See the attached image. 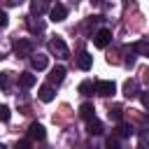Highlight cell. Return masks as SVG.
<instances>
[{
  "label": "cell",
  "mask_w": 149,
  "mask_h": 149,
  "mask_svg": "<svg viewBox=\"0 0 149 149\" xmlns=\"http://www.w3.org/2000/svg\"><path fill=\"white\" fill-rule=\"evenodd\" d=\"M47 9H51V7H49V0H30V12H33V14L40 16V14H44Z\"/></svg>",
  "instance_id": "obj_10"
},
{
  "label": "cell",
  "mask_w": 149,
  "mask_h": 149,
  "mask_svg": "<svg viewBox=\"0 0 149 149\" xmlns=\"http://www.w3.org/2000/svg\"><path fill=\"white\" fill-rule=\"evenodd\" d=\"M109 42H112V30H109V28H100V30L93 33V44H95L98 49H105Z\"/></svg>",
  "instance_id": "obj_3"
},
{
  "label": "cell",
  "mask_w": 149,
  "mask_h": 149,
  "mask_svg": "<svg viewBox=\"0 0 149 149\" xmlns=\"http://www.w3.org/2000/svg\"><path fill=\"white\" fill-rule=\"evenodd\" d=\"M93 149H98V147H93Z\"/></svg>",
  "instance_id": "obj_30"
},
{
  "label": "cell",
  "mask_w": 149,
  "mask_h": 149,
  "mask_svg": "<svg viewBox=\"0 0 149 149\" xmlns=\"http://www.w3.org/2000/svg\"><path fill=\"white\" fill-rule=\"evenodd\" d=\"M9 86H12V72H0V88L9 91Z\"/></svg>",
  "instance_id": "obj_18"
},
{
  "label": "cell",
  "mask_w": 149,
  "mask_h": 149,
  "mask_svg": "<svg viewBox=\"0 0 149 149\" xmlns=\"http://www.w3.org/2000/svg\"><path fill=\"white\" fill-rule=\"evenodd\" d=\"M49 51H51L56 58H68V56H70V49H68V44H65L63 37H54V40H49Z\"/></svg>",
  "instance_id": "obj_1"
},
{
  "label": "cell",
  "mask_w": 149,
  "mask_h": 149,
  "mask_svg": "<svg viewBox=\"0 0 149 149\" xmlns=\"http://www.w3.org/2000/svg\"><path fill=\"white\" fill-rule=\"evenodd\" d=\"M7 23H9V19H7V12H2V9H0V28H5Z\"/></svg>",
  "instance_id": "obj_26"
},
{
  "label": "cell",
  "mask_w": 149,
  "mask_h": 149,
  "mask_svg": "<svg viewBox=\"0 0 149 149\" xmlns=\"http://www.w3.org/2000/svg\"><path fill=\"white\" fill-rule=\"evenodd\" d=\"M35 74H30V72H21L19 74V84L23 86V88H30V86H35Z\"/></svg>",
  "instance_id": "obj_14"
},
{
  "label": "cell",
  "mask_w": 149,
  "mask_h": 149,
  "mask_svg": "<svg viewBox=\"0 0 149 149\" xmlns=\"http://www.w3.org/2000/svg\"><path fill=\"white\" fill-rule=\"evenodd\" d=\"M116 135H119V137H130V135H133V128H130L128 123L119 121V126H116Z\"/></svg>",
  "instance_id": "obj_16"
},
{
  "label": "cell",
  "mask_w": 149,
  "mask_h": 149,
  "mask_svg": "<svg viewBox=\"0 0 149 149\" xmlns=\"http://www.w3.org/2000/svg\"><path fill=\"white\" fill-rule=\"evenodd\" d=\"M91 2H102V0H91Z\"/></svg>",
  "instance_id": "obj_29"
},
{
  "label": "cell",
  "mask_w": 149,
  "mask_h": 149,
  "mask_svg": "<svg viewBox=\"0 0 149 149\" xmlns=\"http://www.w3.org/2000/svg\"><path fill=\"white\" fill-rule=\"evenodd\" d=\"M121 116H123V109H121L119 105H116V107H109V119H112V121H116V123H119V121H121Z\"/></svg>",
  "instance_id": "obj_20"
},
{
  "label": "cell",
  "mask_w": 149,
  "mask_h": 149,
  "mask_svg": "<svg viewBox=\"0 0 149 149\" xmlns=\"http://www.w3.org/2000/svg\"><path fill=\"white\" fill-rule=\"evenodd\" d=\"M37 98H40L42 102H51V100L56 98V93H54L51 84H42V86H40V91H37Z\"/></svg>",
  "instance_id": "obj_7"
},
{
  "label": "cell",
  "mask_w": 149,
  "mask_h": 149,
  "mask_svg": "<svg viewBox=\"0 0 149 149\" xmlns=\"http://www.w3.org/2000/svg\"><path fill=\"white\" fill-rule=\"evenodd\" d=\"M100 21H102V16H91V19L86 21V30H91V28H93V26H98Z\"/></svg>",
  "instance_id": "obj_24"
},
{
  "label": "cell",
  "mask_w": 149,
  "mask_h": 149,
  "mask_svg": "<svg viewBox=\"0 0 149 149\" xmlns=\"http://www.w3.org/2000/svg\"><path fill=\"white\" fill-rule=\"evenodd\" d=\"M49 16H51V21H54V23H56V21H63V19L68 16V7H65V5H61V2H56V5H51Z\"/></svg>",
  "instance_id": "obj_5"
},
{
  "label": "cell",
  "mask_w": 149,
  "mask_h": 149,
  "mask_svg": "<svg viewBox=\"0 0 149 149\" xmlns=\"http://www.w3.org/2000/svg\"><path fill=\"white\" fill-rule=\"evenodd\" d=\"M133 49H135V51H140L142 56H149V40H140V42H135V44H133Z\"/></svg>",
  "instance_id": "obj_19"
},
{
  "label": "cell",
  "mask_w": 149,
  "mask_h": 149,
  "mask_svg": "<svg viewBox=\"0 0 149 149\" xmlns=\"http://www.w3.org/2000/svg\"><path fill=\"white\" fill-rule=\"evenodd\" d=\"M77 65H79V70H91V65H93V56H91L88 51H81V54L77 56Z\"/></svg>",
  "instance_id": "obj_8"
},
{
  "label": "cell",
  "mask_w": 149,
  "mask_h": 149,
  "mask_svg": "<svg viewBox=\"0 0 149 149\" xmlns=\"http://www.w3.org/2000/svg\"><path fill=\"white\" fill-rule=\"evenodd\" d=\"M79 93H81V95L95 93V84H93V81H81V84H79Z\"/></svg>",
  "instance_id": "obj_17"
},
{
  "label": "cell",
  "mask_w": 149,
  "mask_h": 149,
  "mask_svg": "<svg viewBox=\"0 0 149 149\" xmlns=\"http://www.w3.org/2000/svg\"><path fill=\"white\" fill-rule=\"evenodd\" d=\"M28 135H30V140H44V137H47V133H44V126H42V123H30Z\"/></svg>",
  "instance_id": "obj_9"
},
{
  "label": "cell",
  "mask_w": 149,
  "mask_h": 149,
  "mask_svg": "<svg viewBox=\"0 0 149 149\" xmlns=\"http://www.w3.org/2000/svg\"><path fill=\"white\" fill-rule=\"evenodd\" d=\"M63 79H65V68H63V65H56V68L49 72V81H51V84H61Z\"/></svg>",
  "instance_id": "obj_11"
},
{
  "label": "cell",
  "mask_w": 149,
  "mask_h": 149,
  "mask_svg": "<svg viewBox=\"0 0 149 149\" xmlns=\"http://www.w3.org/2000/svg\"><path fill=\"white\" fill-rule=\"evenodd\" d=\"M14 149H33V144H30L28 140H19V142L14 144Z\"/></svg>",
  "instance_id": "obj_25"
},
{
  "label": "cell",
  "mask_w": 149,
  "mask_h": 149,
  "mask_svg": "<svg viewBox=\"0 0 149 149\" xmlns=\"http://www.w3.org/2000/svg\"><path fill=\"white\" fill-rule=\"evenodd\" d=\"M142 102H144V107H149V93H142Z\"/></svg>",
  "instance_id": "obj_27"
},
{
  "label": "cell",
  "mask_w": 149,
  "mask_h": 149,
  "mask_svg": "<svg viewBox=\"0 0 149 149\" xmlns=\"http://www.w3.org/2000/svg\"><path fill=\"white\" fill-rule=\"evenodd\" d=\"M79 116L86 119V121L93 119V116H95V107H93V102H84V105L79 107Z\"/></svg>",
  "instance_id": "obj_13"
},
{
  "label": "cell",
  "mask_w": 149,
  "mask_h": 149,
  "mask_svg": "<svg viewBox=\"0 0 149 149\" xmlns=\"http://www.w3.org/2000/svg\"><path fill=\"white\" fill-rule=\"evenodd\" d=\"M86 130H88V135H102V133H105V130H102V123H100L95 116L86 121Z\"/></svg>",
  "instance_id": "obj_12"
},
{
  "label": "cell",
  "mask_w": 149,
  "mask_h": 149,
  "mask_svg": "<svg viewBox=\"0 0 149 149\" xmlns=\"http://www.w3.org/2000/svg\"><path fill=\"white\" fill-rule=\"evenodd\" d=\"M5 2H7V5H16L19 0H5Z\"/></svg>",
  "instance_id": "obj_28"
},
{
  "label": "cell",
  "mask_w": 149,
  "mask_h": 149,
  "mask_svg": "<svg viewBox=\"0 0 149 149\" xmlns=\"http://www.w3.org/2000/svg\"><path fill=\"white\" fill-rule=\"evenodd\" d=\"M123 95H126V98H135V95H137V81H135V79H128V81L123 84Z\"/></svg>",
  "instance_id": "obj_15"
},
{
  "label": "cell",
  "mask_w": 149,
  "mask_h": 149,
  "mask_svg": "<svg viewBox=\"0 0 149 149\" xmlns=\"http://www.w3.org/2000/svg\"><path fill=\"white\" fill-rule=\"evenodd\" d=\"M95 93L102 95V98H109V95L116 93V84L109 81V79H100V81H95Z\"/></svg>",
  "instance_id": "obj_4"
},
{
  "label": "cell",
  "mask_w": 149,
  "mask_h": 149,
  "mask_svg": "<svg viewBox=\"0 0 149 149\" xmlns=\"http://www.w3.org/2000/svg\"><path fill=\"white\" fill-rule=\"evenodd\" d=\"M28 28H30L33 33H42V30H44V23H42V21H37V23H35L33 19H28Z\"/></svg>",
  "instance_id": "obj_21"
},
{
  "label": "cell",
  "mask_w": 149,
  "mask_h": 149,
  "mask_svg": "<svg viewBox=\"0 0 149 149\" xmlns=\"http://www.w3.org/2000/svg\"><path fill=\"white\" fill-rule=\"evenodd\" d=\"M33 49H35V44H33V40H26V37H19V40L14 42V54H16L19 58H23V56H33Z\"/></svg>",
  "instance_id": "obj_2"
},
{
  "label": "cell",
  "mask_w": 149,
  "mask_h": 149,
  "mask_svg": "<svg viewBox=\"0 0 149 149\" xmlns=\"http://www.w3.org/2000/svg\"><path fill=\"white\" fill-rule=\"evenodd\" d=\"M9 116H12L9 107L7 105H0V121H9Z\"/></svg>",
  "instance_id": "obj_23"
},
{
  "label": "cell",
  "mask_w": 149,
  "mask_h": 149,
  "mask_svg": "<svg viewBox=\"0 0 149 149\" xmlns=\"http://www.w3.org/2000/svg\"><path fill=\"white\" fill-rule=\"evenodd\" d=\"M30 65L40 72V70H44V68L49 65V56H44V54H33V56H30Z\"/></svg>",
  "instance_id": "obj_6"
},
{
  "label": "cell",
  "mask_w": 149,
  "mask_h": 149,
  "mask_svg": "<svg viewBox=\"0 0 149 149\" xmlns=\"http://www.w3.org/2000/svg\"><path fill=\"white\" fill-rule=\"evenodd\" d=\"M105 149H121V144H119L116 137H107L105 140Z\"/></svg>",
  "instance_id": "obj_22"
}]
</instances>
